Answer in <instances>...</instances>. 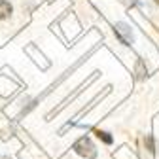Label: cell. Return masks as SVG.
<instances>
[{
    "instance_id": "cell-1",
    "label": "cell",
    "mask_w": 159,
    "mask_h": 159,
    "mask_svg": "<svg viewBox=\"0 0 159 159\" xmlns=\"http://www.w3.org/2000/svg\"><path fill=\"white\" fill-rule=\"evenodd\" d=\"M74 150H76L80 155H82V157H85V159H95V155H97V150H95L93 142L89 140L87 136L80 138V140L74 144Z\"/></svg>"
},
{
    "instance_id": "cell-2",
    "label": "cell",
    "mask_w": 159,
    "mask_h": 159,
    "mask_svg": "<svg viewBox=\"0 0 159 159\" xmlns=\"http://www.w3.org/2000/svg\"><path fill=\"white\" fill-rule=\"evenodd\" d=\"M116 34H117V38L121 40V42H123L125 46H129V44L133 42V34H131V29H129L125 23H117V25H116Z\"/></svg>"
},
{
    "instance_id": "cell-3",
    "label": "cell",
    "mask_w": 159,
    "mask_h": 159,
    "mask_svg": "<svg viewBox=\"0 0 159 159\" xmlns=\"http://www.w3.org/2000/svg\"><path fill=\"white\" fill-rule=\"evenodd\" d=\"M11 11H13V8L8 0H0V19H8L11 15Z\"/></svg>"
},
{
    "instance_id": "cell-4",
    "label": "cell",
    "mask_w": 159,
    "mask_h": 159,
    "mask_svg": "<svg viewBox=\"0 0 159 159\" xmlns=\"http://www.w3.org/2000/svg\"><path fill=\"white\" fill-rule=\"evenodd\" d=\"M95 134H97L98 138H102L106 144H112V136H110L108 133H104V131H95Z\"/></svg>"
},
{
    "instance_id": "cell-5",
    "label": "cell",
    "mask_w": 159,
    "mask_h": 159,
    "mask_svg": "<svg viewBox=\"0 0 159 159\" xmlns=\"http://www.w3.org/2000/svg\"><path fill=\"white\" fill-rule=\"evenodd\" d=\"M146 140H148V148H150V152H153V140H152V136H148Z\"/></svg>"
}]
</instances>
